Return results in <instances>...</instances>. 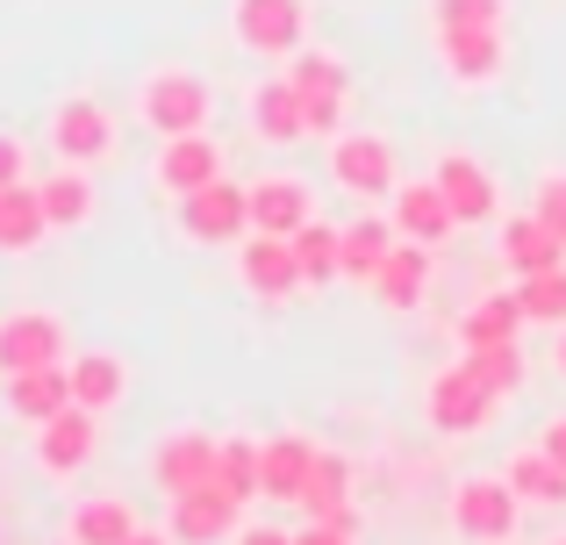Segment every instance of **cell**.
<instances>
[{"instance_id": "obj_44", "label": "cell", "mask_w": 566, "mask_h": 545, "mask_svg": "<svg viewBox=\"0 0 566 545\" xmlns=\"http://www.w3.org/2000/svg\"><path fill=\"white\" fill-rule=\"evenodd\" d=\"M553 545H566V538H553Z\"/></svg>"}, {"instance_id": "obj_14", "label": "cell", "mask_w": 566, "mask_h": 545, "mask_svg": "<svg viewBox=\"0 0 566 545\" xmlns=\"http://www.w3.org/2000/svg\"><path fill=\"white\" fill-rule=\"evenodd\" d=\"M316 460H323V446H316V438H302V431L259 438V495L294 510L308 495V481H316Z\"/></svg>"}, {"instance_id": "obj_6", "label": "cell", "mask_w": 566, "mask_h": 545, "mask_svg": "<svg viewBox=\"0 0 566 545\" xmlns=\"http://www.w3.org/2000/svg\"><path fill=\"white\" fill-rule=\"evenodd\" d=\"M230 36L251 57H294L308 43V0H230Z\"/></svg>"}, {"instance_id": "obj_1", "label": "cell", "mask_w": 566, "mask_h": 545, "mask_svg": "<svg viewBox=\"0 0 566 545\" xmlns=\"http://www.w3.org/2000/svg\"><path fill=\"white\" fill-rule=\"evenodd\" d=\"M137 115H144L151 137H193V129H208V115H216V86L187 65H158L151 80L137 86Z\"/></svg>"}, {"instance_id": "obj_26", "label": "cell", "mask_w": 566, "mask_h": 545, "mask_svg": "<svg viewBox=\"0 0 566 545\" xmlns=\"http://www.w3.org/2000/svg\"><path fill=\"white\" fill-rule=\"evenodd\" d=\"M36 195H43V216H51V230H86V223H94V209H101V195H94V180H86V166L43 172Z\"/></svg>"}, {"instance_id": "obj_45", "label": "cell", "mask_w": 566, "mask_h": 545, "mask_svg": "<svg viewBox=\"0 0 566 545\" xmlns=\"http://www.w3.org/2000/svg\"><path fill=\"white\" fill-rule=\"evenodd\" d=\"M65 545H72V538H65Z\"/></svg>"}, {"instance_id": "obj_40", "label": "cell", "mask_w": 566, "mask_h": 545, "mask_svg": "<svg viewBox=\"0 0 566 545\" xmlns=\"http://www.w3.org/2000/svg\"><path fill=\"white\" fill-rule=\"evenodd\" d=\"M230 545H294V532H280V524H237Z\"/></svg>"}, {"instance_id": "obj_37", "label": "cell", "mask_w": 566, "mask_h": 545, "mask_svg": "<svg viewBox=\"0 0 566 545\" xmlns=\"http://www.w3.org/2000/svg\"><path fill=\"white\" fill-rule=\"evenodd\" d=\"M294 545H359V510H337V517H308V532Z\"/></svg>"}, {"instance_id": "obj_8", "label": "cell", "mask_w": 566, "mask_h": 545, "mask_svg": "<svg viewBox=\"0 0 566 545\" xmlns=\"http://www.w3.org/2000/svg\"><path fill=\"white\" fill-rule=\"evenodd\" d=\"M495 402H502V395H495V388H481V374H473L467 359L444 366V374L430 380V395H423L430 423H438L444 438H473V431H488V423H495Z\"/></svg>"}, {"instance_id": "obj_15", "label": "cell", "mask_w": 566, "mask_h": 545, "mask_svg": "<svg viewBox=\"0 0 566 545\" xmlns=\"http://www.w3.org/2000/svg\"><path fill=\"white\" fill-rule=\"evenodd\" d=\"M237 510H244V503H237L230 489L201 481V489H187V495L166 503V532L180 545H222V538H237Z\"/></svg>"}, {"instance_id": "obj_20", "label": "cell", "mask_w": 566, "mask_h": 545, "mask_svg": "<svg viewBox=\"0 0 566 545\" xmlns=\"http://www.w3.org/2000/svg\"><path fill=\"white\" fill-rule=\"evenodd\" d=\"M387 223H395L409 244H430V252H438V244L459 230V216H452V201H444L438 180H409V187L387 195Z\"/></svg>"}, {"instance_id": "obj_11", "label": "cell", "mask_w": 566, "mask_h": 545, "mask_svg": "<svg viewBox=\"0 0 566 545\" xmlns=\"http://www.w3.org/2000/svg\"><path fill=\"white\" fill-rule=\"evenodd\" d=\"M430 180L444 187V201H452L459 230H481V223H502V180L481 166L473 151H438V166H430Z\"/></svg>"}, {"instance_id": "obj_5", "label": "cell", "mask_w": 566, "mask_h": 545, "mask_svg": "<svg viewBox=\"0 0 566 545\" xmlns=\"http://www.w3.org/2000/svg\"><path fill=\"white\" fill-rule=\"evenodd\" d=\"M51 151H57V166H86L94 172L101 158H115V115H108V101H94V94H65L51 108Z\"/></svg>"}, {"instance_id": "obj_17", "label": "cell", "mask_w": 566, "mask_h": 545, "mask_svg": "<svg viewBox=\"0 0 566 545\" xmlns=\"http://www.w3.org/2000/svg\"><path fill=\"white\" fill-rule=\"evenodd\" d=\"M151 180L158 195H193V187L222 180V144L208 137V129H193V137H158V158H151Z\"/></svg>"}, {"instance_id": "obj_35", "label": "cell", "mask_w": 566, "mask_h": 545, "mask_svg": "<svg viewBox=\"0 0 566 545\" xmlns=\"http://www.w3.org/2000/svg\"><path fill=\"white\" fill-rule=\"evenodd\" d=\"M459 359L481 374V388H495V395H516L524 388V352L516 345H473V352H459Z\"/></svg>"}, {"instance_id": "obj_16", "label": "cell", "mask_w": 566, "mask_h": 545, "mask_svg": "<svg viewBox=\"0 0 566 545\" xmlns=\"http://www.w3.org/2000/svg\"><path fill=\"white\" fill-rule=\"evenodd\" d=\"M251 195V230H273V238H294V230L316 223V187L302 172H265V180L244 187Z\"/></svg>"}, {"instance_id": "obj_27", "label": "cell", "mask_w": 566, "mask_h": 545, "mask_svg": "<svg viewBox=\"0 0 566 545\" xmlns=\"http://www.w3.org/2000/svg\"><path fill=\"white\" fill-rule=\"evenodd\" d=\"M524 337V302H516V287H495V294H481V302L459 316V345H516Z\"/></svg>"}, {"instance_id": "obj_41", "label": "cell", "mask_w": 566, "mask_h": 545, "mask_svg": "<svg viewBox=\"0 0 566 545\" xmlns=\"http://www.w3.org/2000/svg\"><path fill=\"white\" fill-rule=\"evenodd\" d=\"M538 446H545V452H553V460L566 467V417H553V423H545V438H538Z\"/></svg>"}, {"instance_id": "obj_3", "label": "cell", "mask_w": 566, "mask_h": 545, "mask_svg": "<svg viewBox=\"0 0 566 545\" xmlns=\"http://www.w3.org/2000/svg\"><path fill=\"white\" fill-rule=\"evenodd\" d=\"M287 80H294V94H302V108H308V137H337V129H345V101H352L345 57L302 43V51L287 57Z\"/></svg>"}, {"instance_id": "obj_4", "label": "cell", "mask_w": 566, "mask_h": 545, "mask_svg": "<svg viewBox=\"0 0 566 545\" xmlns=\"http://www.w3.org/2000/svg\"><path fill=\"white\" fill-rule=\"evenodd\" d=\"M36 474L43 481H80L86 467H94V452H101V417L94 409H80V402H65L57 417H43L36 423Z\"/></svg>"}, {"instance_id": "obj_39", "label": "cell", "mask_w": 566, "mask_h": 545, "mask_svg": "<svg viewBox=\"0 0 566 545\" xmlns=\"http://www.w3.org/2000/svg\"><path fill=\"white\" fill-rule=\"evenodd\" d=\"M29 180V144L14 129H0V187H22Z\"/></svg>"}, {"instance_id": "obj_28", "label": "cell", "mask_w": 566, "mask_h": 545, "mask_svg": "<svg viewBox=\"0 0 566 545\" xmlns=\"http://www.w3.org/2000/svg\"><path fill=\"white\" fill-rule=\"evenodd\" d=\"M374 294H380V308H416L430 294V244H409L401 238L395 252H387V266L374 273Z\"/></svg>"}, {"instance_id": "obj_34", "label": "cell", "mask_w": 566, "mask_h": 545, "mask_svg": "<svg viewBox=\"0 0 566 545\" xmlns=\"http://www.w3.org/2000/svg\"><path fill=\"white\" fill-rule=\"evenodd\" d=\"M294 510H302V517H337V510H352V467L337 460V452H323L316 481H308V495Z\"/></svg>"}, {"instance_id": "obj_33", "label": "cell", "mask_w": 566, "mask_h": 545, "mask_svg": "<svg viewBox=\"0 0 566 545\" xmlns=\"http://www.w3.org/2000/svg\"><path fill=\"white\" fill-rule=\"evenodd\" d=\"M516 302H524V323H545V331H559V323H566V266L524 273V280H516Z\"/></svg>"}, {"instance_id": "obj_10", "label": "cell", "mask_w": 566, "mask_h": 545, "mask_svg": "<svg viewBox=\"0 0 566 545\" xmlns=\"http://www.w3.org/2000/svg\"><path fill=\"white\" fill-rule=\"evenodd\" d=\"M237 280H244L251 302H287L302 280V259H294V238H273V230H244L237 238Z\"/></svg>"}, {"instance_id": "obj_23", "label": "cell", "mask_w": 566, "mask_h": 545, "mask_svg": "<svg viewBox=\"0 0 566 545\" xmlns=\"http://www.w3.org/2000/svg\"><path fill=\"white\" fill-rule=\"evenodd\" d=\"M502 474H510V489H516L524 510H566V467L545 446H516L510 460H502Z\"/></svg>"}, {"instance_id": "obj_42", "label": "cell", "mask_w": 566, "mask_h": 545, "mask_svg": "<svg viewBox=\"0 0 566 545\" xmlns=\"http://www.w3.org/2000/svg\"><path fill=\"white\" fill-rule=\"evenodd\" d=\"M123 545H180V538H172V532H151V524H137V532H129Z\"/></svg>"}, {"instance_id": "obj_36", "label": "cell", "mask_w": 566, "mask_h": 545, "mask_svg": "<svg viewBox=\"0 0 566 545\" xmlns=\"http://www.w3.org/2000/svg\"><path fill=\"white\" fill-rule=\"evenodd\" d=\"M459 22H510V0H430V29Z\"/></svg>"}, {"instance_id": "obj_30", "label": "cell", "mask_w": 566, "mask_h": 545, "mask_svg": "<svg viewBox=\"0 0 566 545\" xmlns=\"http://www.w3.org/2000/svg\"><path fill=\"white\" fill-rule=\"evenodd\" d=\"M72 402V380H65V366H29V374H8V409L36 431L43 417H57V409Z\"/></svg>"}, {"instance_id": "obj_43", "label": "cell", "mask_w": 566, "mask_h": 545, "mask_svg": "<svg viewBox=\"0 0 566 545\" xmlns=\"http://www.w3.org/2000/svg\"><path fill=\"white\" fill-rule=\"evenodd\" d=\"M553 366H559V380H566V323H559V337H553Z\"/></svg>"}, {"instance_id": "obj_12", "label": "cell", "mask_w": 566, "mask_h": 545, "mask_svg": "<svg viewBox=\"0 0 566 545\" xmlns=\"http://www.w3.org/2000/svg\"><path fill=\"white\" fill-rule=\"evenodd\" d=\"M65 323L51 308H8L0 316V380L29 374V366H65Z\"/></svg>"}, {"instance_id": "obj_31", "label": "cell", "mask_w": 566, "mask_h": 545, "mask_svg": "<svg viewBox=\"0 0 566 545\" xmlns=\"http://www.w3.org/2000/svg\"><path fill=\"white\" fill-rule=\"evenodd\" d=\"M294 259H302V280H308V287H323V280H345V230H331V223L294 230Z\"/></svg>"}, {"instance_id": "obj_18", "label": "cell", "mask_w": 566, "mask_h": 545, "mask_svg": "<svg viewBox=\"0 0 566 545\" xmlns=\"http://www.w3.org/2000/svg\"><path fill=\"white\" fill-rule=\"evenodd\" d=\"M216 446L222 438H208V431H166L151 446V481H158V495H187V489H201V481H216Z\"/></svg>"}, {"instance_id": "obj_19", "label": "cell", "mask_w": 566, "mask_h": 545, "mask_svg": "<svg viewBox=\"0 0 566 545\" xmlns=\"http://www.w3.org/2000/svg\"><path fill=\"white\" fill-rule=\"evenodd\" d=\"M495 252H502V266H510L516 280H524V273H545V266H566V238H559L553 223H545L538 209H524V216L502 209V223H495Z\"/></svg>"}, {"instance_id": "obj_29", "label": "cell", "mask_w": 566, "mask_h": 545, "mask_svg": "<svg viewBox=\"0 0 566 545\" xmlns=\"http://www.w3.org/2000/svg\"><path fill=\"white\" fill-rule=\"evenodd\" d=\"M401 244V230L387 216H352L345 223V280L352 287H374V273L387 266V252Z\"/></svg>"}, {"instance_id": "obj_21", "label": "cell", "mask_w": 566, "mask_h": 545, "mask_svg": "<svg viewBox=\"0 0 566 545\" xmlns=\"http://www.w3.org/2000/svg\"><path fill=\"white\" fill-rule=\"evenodd\" d=\"M251 137L273 144V151L308 144V108H302V94H294L287 72H280V80H259V94H251Z\"/></svg>"}, {"instance_id": "obj_25", "label": "cell", "mask_w": 566, "mask_h": 545, "mask_svg": "<svg viewBox=\"0 0 566 545\" xmlns=\"http://www.w3.org/2000/svg\"><path fill=\"white\" fill-rule=\"evenodd\" d=\"M137 503H123V495H80V503L65 510V538L72 545H123L137 532Z\"/></svg>"}, {"instance_id": "obj_9", "label": "cell", "mask_w": 566, "mask_h": 545, "mask_svg": "<svg viewBox=\"0 0 566 545\" xmlns=\"http://www.w3.org/2000/svg\"><path fill=\"white\" fill-rule=\"evenodd\" d=\"M331 180L345 187L352 201H387L395 195V144L387 137H366V129H337L331 137Z\"/></svg>"}, {"instance_id": "obj_38", "label": "cell", "mask_w": 566, "mask_h": 545, "mask_svg": "<svg viewBox=\"0 0 566 545\" xmlns=\"http://www.w3.org/2000/svg\"><path fill=\"white\" fill-rule=\"evenodd\" d=\"M531 209H538L545 223L566 238V172H538V195H531Z\"/></svg>"}, {"instance_id": "obj_22", "label": "cell", "mask_w": 566, "mask_h": 545, "mask_svg": "<svg viewBox=\"0 0 566 545\" xmlns=\"http://www.w3.org/2000/svg\"><path fill=\"white\" fill-rule=\"evenodd\" d=\"M65 380H72V402L94 409V417H108V409L129 402V366L115 359V352H72Z\"/></svg>"}, {"instance_id": "obj_13", "label": "cell", "mask_w": 566, "mask_h": 545, "mask_svg": "<svg viewBox=\"0 0 566 545\" xmlns=\"http://www.w3.org/2000/svg\"><path fill=\"white\" fill-rule=\"evenodd\" d=\"M180 230H187L193 244H237L251 230V195L237 180L193 187V195H180Z\"/></svg>"}, {"instance_id": "obj_24", "label": "cell", "mask_w": 566, "mask_h": 545, "mask_svg": "<svg viewBox=\"0 0 566 545\" xmlns=\"http://www.w3.org/2000/svg\"><path fill=\"white\" fill-rule=\"evenodd\" d=\"M43 238H51V216H43V195H36V180H22V187H0V259H29Z\"/></svg>"}, {"instance_id": "obj_7", "label": "cell", "mask_w": 566, "mask_h": 545, "mask_svg": "<svg viewBox=\"0 0 566 545\" xmlns=\"http://www.w3.org/2000/svg\"><path fill=\"white\" fill-rule=\"evenodd\" d=\"M438 43V65L452 72L459 86H495L510 72V36L502 22H459V29H430Z\"/></svg>"}, {"instance_id": "obj_32", "label": "cell", "mask_w": 566, "mask_h": 545, "mask_svg": "<svg viewBox=\"0 0 566 545\" xmlns=\"http://www.w3.org/2000/svg\"><path fill=\"white\" fill-rule=\"evenodd\" d=\"M216 489H230L237 503H259V438H222L216 446Z\"/></svg>"}, {"instance_id": "obj_2", "label": "cell", "mask_w": 566, "mask_h": 545, "mask_svg": "<svg viewBox=\"0 0 566 545\" xmlns=\"http://www.w3.org/2000/svg\"><path fill=\"white\" fill-rule=\"evenodd\" d=\"M516 517H524V503H516L510 474H467L452 489V532L467 545H510Z\"/></svg>"}]
</instances>
